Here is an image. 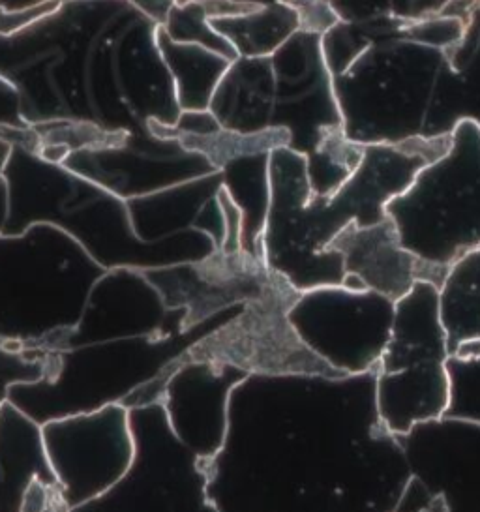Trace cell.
<instances>
[{
  "instance_id": "obj_21",
  "label": "cell",
  "mask_w": 480,
  "mask_h": 512,
  "mask_svg": "<svg viewBox=\"0 0 480 512\" xmlns=\"http://www.w3.org/2000/svg\"><path fill=\"white\" fill-rule=\"evenodd\" d=\"M42 145H59L70 154L87 149H100L117 145L128 134H113L89 122L51 121L32 126ZM40 145V147H42Z\"/></svg>"
},
{
  "instance_id": "obj_22",
  "label": "cell",
  "mask_w": 480,
  "mask_h": 512,
  "mask_svg": "<svg viewBox=\"0 0 480 512\" xmlns=\"http://www.w3.org/2000/svg\"><path fill=\"white\" fill-rule=\"evenodd\" d=\"M45 376L44 359H32L0 342V406L15 385L36 383Z\"/></svg>"
},
{
  "instance_id": "obj_14",
  "label": "cell",
  "mask_w": 480,
  "mask_h": 512,
  "mask_svg": "<svg viewBox=\"0 0 480 512\" xmlns=\"http://www.w3.org/2000/svg\"><path fill=\"white\" fill-rule=\"evenodd\" d=\"M36 481L59 490L45 456L42 424L6 400L0 406V512H23Z\"/></svg>"
},
{
  "instance_id": "obj_26",
  "label": "cell",
  "mask_w": 480,
  "mask_h": 512,
  "mask_svg": "<svg viewBox=\"0 0 480 512\" xmlns=\"http://www.w3.org/2000/svg\"><path fill=\"white\" fill-rule=\"evenodd\" d=\"M126 2H130L141 14L150 17L154 23L162 25L167 12L177 0H126Z\"/></svg>"
},
{
  "instance_id": "obj_29",
  "label": "cell",
  "mask_w": 480,
  "mask_h": 512,
  "mask_svg": "<svg viewBox=\"0 0 480 512\" xmlns=\"http://www.w3.org/2000/svg\"><path fill=\"white\" fill-rule=\"evenodd\" d=\"M36 512H68L62 505V499L59 496V490H49L47 499H45L44 507Z\"/></svg>"
},
{
  "instance_id": "obj_12",
  "label": "cell",
  "mask_w": 480,
  "mask_h": 512,
  "mask_svg": "<svg viewBox=\"0 0 480 512\" xmlns=\"http://www.w3.org/2000/svg\"><path fill=\"white\" fill-rule=\"evenodd\" d=\"M62 166L122 201L218 173L203 156L186 151L177 139H162L150 132L128 134L111 147L72 152Z\"/></svg>"
},
{
  "instance_id": "obj_16",
  "label": "cell",
  "mask_w": 480,
  "mask_h": 512,
  "mask_svg": "<svg viewBox=\"0 0 480 512\" xmlns=\"http://www.w3.org/2000/svg\"><path fill=\"white\" fill-rule=\"evenodd\" d=\"M156 44L173 79L180 111H205L231 62L197 44L173 42L158 25Z\"/></svg>"
},
{
  "instance_id": "obj_20",
  "label": "cell",
  "mask_w": 480,
  "mask_h": 512,
  "mask_svg": "<svg viewBox=\"0 0 480 512\" xmlns=\"http://www.w3.org/2000/svg\"><path fill=\"white\" fill-rule=\"evenodd\" d=\"M177 141L186 151L203 156L210 167L220 173L237 160L254 158L261 154H269L280 147H289V134L284 130L239 134L222 128L220 132L210 136H179Z\"/></svg>"
},
{
  "instance_id": "obj_24",
  "label": "cell",
  "mask_w": 480,
  "mask_h": 512,
  "mask_svg": "<svg viewBox=\"0 0 480 512\" xmlns=\"http://www.w3.org/2000/svg\"><path fill=\"white\" fill-rule=\"evenodd\" d=\"M62 4V0H51L45 2L42 6L34 8H25V10H15V12H4L0 10V36H12L15 32L25 31L42 17L55 12Z\"/></svg>"
},
{
  "instance_id": "obj_10",
  "label": "cell",
  "mask_w": 480,
  "mask_h": 512,
  "mask_svg": "<svg viewBox=\"0 0 480 512\" xmlns=\"http://www.w3.org/2000/svg\"><path fill=\"white\" fill-rule=\"evenodd\" d=\"M42 439L66 511L104 496L134 464L130 409L120 404L44 422Z\"/></svg>"
},
{
  "instance_id": "obj_7",
  "label": "cell",
  "mask_w": 480,
  "mask_h": 512,
  "mask_svg": "<svg viewBox=\"0 0 480 512\" xmlns=\"http://www.w3.org/2000/svg\"><path fill=\"white\" fill-rule=\"evenodd\" d=\"M300 295L284 276L276 274L263 297L244 304L233 321L186 347L160 376L126 396L120 406L132 409L158 404L167 381L186 366L237 368L259 376L327 377L332 381L349 377L321 357L293 325L289 314Z\"/></svg>"
},
{
  "instance_id": "obj_15",
  "label": "cell",
  "mask_w": 480,
  "mask_h": 512,
  "mask_svg": "<svg viewBox=\"0 0 480 512\" xmlns=\"http://www.w3.org/2000/svg\"><path fill=\"white\" fill-rule=\"evenodd\" d=\"M449 359L480 361V244L454 261L439 286Z\"/></svg>"
},
{
  "instance_id": "obj_28",
  "label": "cell",
  "mask_w": 480,
  "mask_h": 512,
  "mask_svg": "<svg viewBox=\"0 0 480 512\" xmlns=\"http://www.w3.org/2000/svg\"><path fill=\"white\" fill-rule=\"evenodd\" d=\"M45 2H51V0H0V10H4V12H15V10H25V8L42 6ZM62 2H64V0H62Z\"/></svg>"
},
{
  "instance_id": "obj_4",
  "label": "cell",
  "mask_w": 480,
  "mask_h": 512,
  "mask_svg": "<svg viewBox=\"0 0 480 512\" xmlns=\"http://www.w3.org/2000/svg\"><path fill=\"white\" fill-rule=\"evenodd\" d=\"M158 302L143 272H105L90 293L79 325L45 357V376L15 385L8 400L38 424L122 404L156 379L145 353L158 349L169 336L158 323L134 325V317Z\"/></svg>"
},
{
  "instance_id": "obj_25",
  "label": "cell",
  "mask_w": 480,
  "mask_h": 512,
  "mask_svg": "<svg viewBox=\"0 0 480 512\" xmlns=\"http://www.w3.org/2000/svg\"><path fill=\"white\" fill-rule=\"evenodd\" d=\"M0 126H15V128L29 126L23 121V115H21L19 92L15 91L14 85L2 76H0Z\"/></svg>"
},
{
  "instance_id": "obj_1",
  "label": "cell",
  "mask_w": 480,
  "mask_h": 512,
  "mask_svg": "<svg viewBox=\"0 0 480 512\" xmlns=\"http://www.w3.org/2000/svg\"><path fill=\"white\" fill-rule=\"evenodd\" d=\"M150 17L126 0H64L25 31L0 36V76L29 126L89 122L113 134L173 126L180 109Z\"/></svg>"
},
{
  "instance_id": "obj_17",
  "label": "cell",
  "mask_w": 480,
  "mask_h": 512,
  "mask_svg": "<svg viewBox=\"0 0 480 512\" xmlns=\"http://www.w3.org/2000/svg\"><path fill=\"white\" fill-rule=\"evenodd\" d=\"M210 27L231 44L237 59H261L270 57L300 31V16L289 4H267L239 14L210 17Z\"/></svg>"
},
{
  "instance_id": "obj_13",
  "label": "cell",
  "mask_w": 480,
  "mask_h": 512,
  "mask_svg": "<svg viewBox=\"0 0 480 512\" xmlns=\"http://www.w3.org/2000/svg\"><path fill=\"white\" fill-rule=\"evenodd\" d=\"M327 252L344 261V287L370 291L390 302L402 299L419 280L441 286L447 269L428 265L405 250L389 218L372 226H349L330 242Z\"/></svg>"
},
{
  "instance_id": "obj_9",
  "label": "cell",
  "mask_w": 480,
  "mask_h": 512,
  "mask_svg": "<svg viewBox=\"0 0 480 512\" xmlns=\"http://www.w3.org/2000/svg\"><path fill=\"white\" fill-rule=\"evenodd\" d=\"M449 347L439 287L419 280L392 304L389 336L375 362V407L383 430L407 436L450 406Z\"/></svg>"
},
{
  "instance_id": "obj_6",
  "label": "cell",
  "mask_w": 480,
  "mask_h": 512,
  "mask_svg": "<svg viewBox=\"0 0 480 512\" xmlns=\"http://www.w3.org/2000/svg\"><path fill=\"white\" fill-rule=\"evenodd\" d=\"M105 272L59 227L0 235V342L45 361L79 325Z\"/></svg>"
},
{
  "instance_id": "obj_3",
  "label": "cell",
  "mask_w": 480,
  "mask_h": 512,
  "mask_svg": "<svg viewBox=\"0 0 480 512\" xmlns=\"http://www.w3.org/2000/svg\"><path fill=\"white\" fill-rule=\"evenodd\" d=\"M209 109L231 132H287V149L308 162L314 197L334 194L362 158V145L345 136L323 36L315 32L293 34L270 57L231 62Z\"/></svg>"
},
{
  "instance_id": "obj_18",
  "label": "cell",
  "mask_w": 480,
  "mask_h": 512,
  "mask_svg": "<svg viewBox=\"0 0 480 512\" xmlns=\"http://www.w3.org/2000/svg\"><path fill=\"white\" fill-rule=\"evenodd\" d=\"M480 0H330L338 21L417 23L435 16L473 17Z\"/></svg>"
},
{
  "instance_id": "obj_5",
  "label": "cell",
  "mask_w": 480,
  "mask_h": 512,
  "mask_svg": "<svg viewBox=\"0 0 480 512\" xmlns=\"http://www.w3.org/2000/svg\"><path fill=\"white\" fill-rule=\"evenodd\" d=\"M36 224L59 227L105 271L173 265L162 254L167 241L135 235L126 201L15 145L0 173V235H21Z\"/></svg>"
},
{
  "instance_id": "obj_19",
  "label": "cell",
  "mask_w": 480,
  "mask_h": 512,
  "mask_svg": "<svg viewBox=\"0 0 480 512\" xmlns=\"http://www.w3.org/2000/svg\"><path fill=\"white\" fill-rule=\"evenodd\" d=\"M252 8L231 4L227 0H184L175 2L167 12L162 31L179 44H197L222 55L229 61H237V53L231 44L210 27V17L239 14Z\"/></svg>"
},
{
  "instance_id": "obj_11",
  "label": "cell",
  "mask_w": 480,
  "mask_h": 512,
  "mask_svg": "<svg viewBox=\"0 0 480 512\" xmlns=\"http://www.w3.org/2000/svg\"><path fill=\"white\" fill-rule=\"evenodd\" d=\"M167 312H179L180 331H194L203 321L233 306H244L267 293L276 272L248 248H218L209 256L141 271Z\"/></svg>"
},
{
  "instance_id": "obj_2",
  "label": "cell",
  "mask_w": 480,
  "mask_h": 512,
  "mask_svg": "<svg viewBox=\"0 0 480 512\" xmlns=\"http://www.w3.org/2000/svg\"><path fill=\"white\" fill-rule=\"evenodd\" d=\"M450 145L443 136L411 137L400 143L362 145L359 166L327 197H312L308 162L280 147L267 158V211L252 252L299 293L344 287L342 256L327 252L345 227L385 220V207L400 196L422 167Z\"/></svg>"
},
{
  "instance_id": "obj_27",
  "label": "cell",
  "mask_w": 480,
  "mask_h": 512,
  "mask_svg": "<svg viewBox=\"0 0 480 512\" xmlns=\"http://www.w3.org/2000/svg\"><path fill=\"white\" fill-rule=\"evenodd\" d=\"M47 494H49V490L45 488L42 482H34L30 486L29 494H27V501H25L23 512H36L38 509H42L45 499H47Z\"/></svg>"
},
{
  "instance_id": "obj_23",
  "label": "cell",
  "mask_w": 480,
  "mask_h": 512,
  "mask_svg": "<svg viewBox=\"0 0 480 512\" xmlns=\"http://www.w3.org/2000/svg\"><path fill=\"white\" fill-rule=\"evenodd\" d=\"M227 2L244 6V8L267 6V4H289L299 12L300 31L315 32L321 36L338 23V17L330 6V0H227Z\"/></svg>"
},
{
  "instance_id": "obj_8",
  "label": "cell",
  "mask_w": 480,
  "mask_h": 512,
  "mask_svg": "<svg viewBox=\"0 0 480 512\" xmlns=\"http://www.w3.org/2000/svg\"><path fill=\"white\" fill-rule=\"evenodd\" d=\"M405 250L439 269L480 244V122L462 117L447 152L385 207Z\"/></svg>"
}]
</instances>
